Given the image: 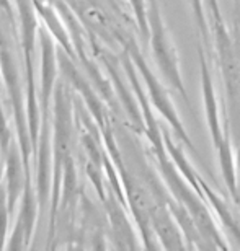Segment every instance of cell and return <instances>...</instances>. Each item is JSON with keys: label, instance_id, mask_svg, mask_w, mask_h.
I'll return each mask as SVG.
<instances>
[{"label": "cell", "instance_id": "cell-2", "mask_svg": "<svg viewBox=\"0 0 240 251\" xmlns=\"http://www.w3.org/2000/svg\"><path fill=\"white\" fill-rule=\"evenodd\" d=\"M83 15H85V18H87L88 22L93 25V26H97V28H109V22H108L107 15H105L102 10L92 7V8L85 10Z\"/></svg>", "mask_w": 240, "mask_h": 251}, {"label": "cell", "instance_id": "cell-1", "mask_svg": "<svg viewBox=\"0 0 240 251\" xmlns=\"http://www.w3.org/2000/svg\"><path fill=\"white\" fill-rule=\"evenodd\" d=\"M154 222H156V228L159 230V235L162 237V240H163L165 245H167L168 248L182 247L180 238H178V233H177V230H175L172 219L168 217L167 212H162V214L157 212Z\"/></svg>", "mask_w": 240, "mask_h": 251}, {"label": "cell", "instance_id": "cell-3", "mask_svg": "<svg viewBox=\"0 0 240 251\" xmlns=\"http://www.w3.org/2000/svg\"><path fill=\"white\" fill-rule=\"evenodd\" d=\"M239 162H240V155H239Z\"/></svg>", "mask_w": 240, "mask_h": 251}]
</instances>
